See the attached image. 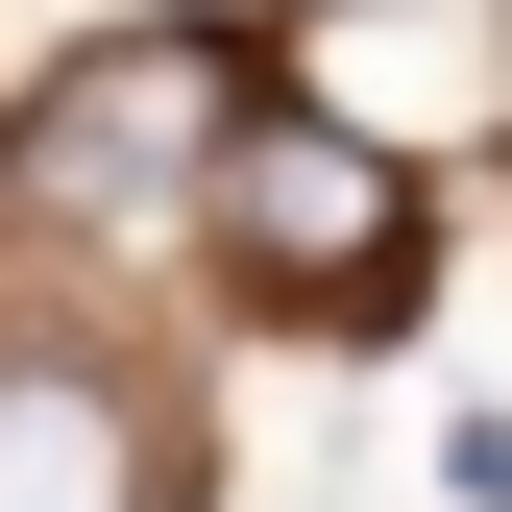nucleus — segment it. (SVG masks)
Segmentation results:
<instances>
[{"label": "nucleus", "instance_id": "obj_1", "mask_svg": "<svg viewBox=\"0 0 512 512\" xmlns=\"http://www.w3.org/2000/svg\"><path fill=\"white\" fill-rule=\"evenodd\" d=\"M244 122H269V49H244V25H98L74 74L0 122V196H25L49 244H147V220L220 196Z\"/></svg>", "mask_w": 512, "mask_h": 512}, {"label": "nucleus", "instance_id": "obj_2", "mask_svg": "<svg viewBox=\"0 0 512 512\" xmlns=\"http://www.w3.org/2000/svg\"><path fill=\"white\" fill-rule=\"evenodd\" d=\"M196 244H220L269 317H415V147L342 122V98H269V122L220 147Z\"/></svg>", "mask_w": 512, "mask_h": 512}, {"label": "nucleus", "instance_id": "obj_3", "mask_svg": "<svg viewBox=\"0 0 512 512\" xmlns=\"http://www.w3.org/2000/svg\"><path fill=\"white\" fill-rule=\"evenodd\" d=\"M0 512H171V439L98 342H0Z\"/></svg>", "mask_w": 512, "mask_h": 512}, {"label": "nucleus", "instance_id": "obj_4", "mask_svg": "<svg viewBox=\"0 0 512 512\" xmlns=\"http://www.w3.org/2000/svg\"><path fill=\"white\" fill-rule=\"evenodd\" d=\"M439 464H464V512H512V415H464V439H439Z\"/></svg>", "mask_w": 512, "mask_h": 512}]
</instances>
